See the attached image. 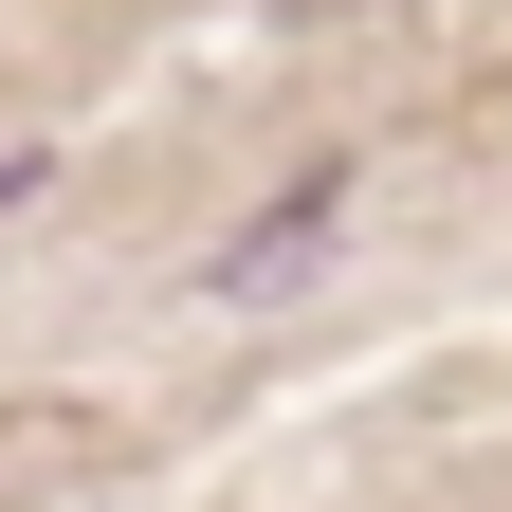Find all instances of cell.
Listing matches in <instances>:
<instances>
[{
	"mask_svg": "<svg viewBox=\"0 0 512 512\" xmlns=\"http://www.w3.org/2000/svg\"><path fill=\"white\" fill-rule=\"evenodd\" d=\"M330 238H348V165H311V183H293L256 238H220V256H202V293H220V311H256V293H293Z\"/></svg>",
	"mask_w": 512,
	"mask_h": 512,
	"instance_id": "cell-1",
	"label": "cell"
},
{
	"mask_svg": "<svg viewBox=\"0 0 512 512\" xmlns=\"http://www.w3.org/2000/svg\"><path fill=\"white\" fill-rule=\"evenodd\" d=\"M0 202H37V165H0Z\"/></svg>",
	"mask_w": 512,
	"mask_h": 512,
	"instance_id": "cell-2",
	"label": "cell"
}]
</instances>
